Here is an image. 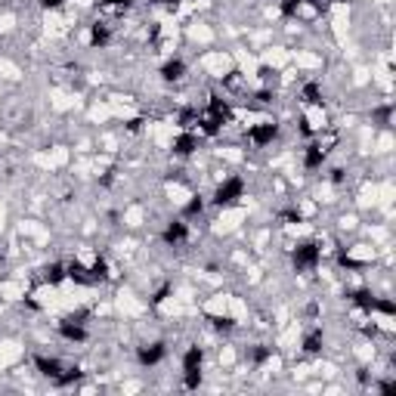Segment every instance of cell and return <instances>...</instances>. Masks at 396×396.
I'll list each match as a JSON object with an SVG mask.
<instances>
[{
    "instance_id": "6da1fadb",
    "label": "cell",
    "mask_w": 396,
    "mask_h": 396,
    "mask_svg": "<svg viewBox=\"0 0 396 396\" xmlns=\"http://www.w3.org/2000/svg\"><path fill=\"white\" fill-rule=\"evenodd\" d=\"M291 260H294V270L297 272H316L319 263H322V245H319L316 239L297 241L294 251H291Z\"/></svg>"
},
{
    "instance_id": "7a4b0ae2",
    "label": "cell",
    "mask_w": 396,
    "mask_h": 396,
    "mask_svg": "<svg viewBox=\"0 0 396 396\" xmlns=\"http://www.w3.org/2000/svg\"><path fill=\"white\" fill-rule=\"evenodd\" d=\"M201 368H205V350L198 344L186 347V353H183V387L186 390H198Z\"/></svg>"
},
{
    "instance_id": "3957f363",
    "label": "cell",
    "mask_w": 396,
    "mask_h": 396,
    "mask_svg": "<svg viewBox=\"0 0 396 396\" xmlns=\"http://www.w3.org/2000/svg\"><path fill=\"white\" fill-rule=\"evenodd\" d=\"M239 198H245V180H241V176H226V180L214 189L211 205L214 208H232V205H239Z\"/></svg>"
},
{
    "instance_id": "277c9868",
    "label": "cell",
    "mask_w": 396,
    "mask_h": 396,
    "mask_svg": "<svg viewBox=\"0 0 396 396\" xmlns=\"http://www.w3.org/2000/svg\"><path fill=\"white\" fill-rule=\"evenodd\" d=\"M276 136H279L276 121H260V124H251L245 131V143L251 145V149H266V145H272Z\"/></svg>"
},
{
    "instance_id": "5b68a950",
    "label": "cell",
    "mask_w": 396,
    "mask_h": 396,
    "mask_svg": "<svg viewBox=\"0 0 396 396\" xmlns=\"http://www.w3.org/2000/svg\"><path fill=\"white\" fill-rule=\"evenodd\" d=\"M131 10H133V0H100V4H96V19L115 25V22L124 19Z\"/></svg>"
},
{
    "instance_id": "8992f818",
    "label": "cell",
    "mask_w": 396,
    "mask_h": 396,
    "mask_svg": "<svg viewBox=\"0 0 396 396\" xmlns=\"http://www.w3.org/2000/svg\"><path fill=\"white\" fill-rule=\"evenodd\" d=\"M164 356H167V344L164 341H149V344L136 347V362H140L143 368H155Z\"/></svg>"
},
{
    "instance_id": "52a82bcc",
    "label": "cell",
    "mask_w": 396,
    "mask_h": 396,
    "mask_svg": "<svg viewBox=\"0 0 396 396\" xmlns=\"http://www.w3.org/2000/svg\"><path fill=\"white\" fill-rule=\"evenodd\" d=\"M198 145H201V136H198V133H192V131H176L174 143H171V152H174V158H192V155L198 152Z\"/></svg>"
},
{
    "instance_id": "ba28073f",
    "label": "cell",
    "mask_w": 396,
    "mask_h": 396,
    "mask_svg": "<svg viewBox=\"0 0 396 396\" xmlns=\"http://www.w3.org/2000/svg\"><path fill=\"white\" fill-rule=\"evenodd\" d=\"M161 241H164V245H171V248L186 245V241H189V223H186L183 217H176V220H167L164 232H161Z\"/></svg>"
},
{
    "instance_id": "9c48e42d",
    "label": "cell",
    "mask_w": 396,
    "mask_h": 396,
    "mask_svg": "<svg viewBox=\"0 0 396 396\" xmlns=\"http://www.w3.org/2000/svg\"><path fill=\"white\" fill-rule=\"evenodd\" d=\"M112 37H115V25H112V22L96 19L90 25V37H87V44H90L93 50H106V47L112 44Z\"/></svg>"
},
{
    "instance_id": "30bf717a",
    "label": "cell",
    "mask_w": 396,
    "mask_h": 396,
    "mask_svg": "<svg viewBox=\"0 0 396 396\" xmlns=\"http://www.w3.org/2000/svg\"><path fill=\"white\" fill-rule=\"evenodd\" d=\"M183 78H186V59L171 56V59L161 66V80H164V84H180Z\"/></svg>"
},
{
    "instance_id": "8fae6325",
    "label": "cell",
    "mask_w": 396,
    "mask_h": 396,
    "mask_svg": "<svg viewBox=\"0 0 396 396\" xmlns=\"http://www.w3.org/2000/svg\"><path fill=\"white\" fill-rule=\"evenodd\" d=\"M328 161V155L319 149V143L316 140H310L306 143V149H304V171H319L322 164Z\"/></svg>"
},
{
    "instance_id": "7c38bea8",
    "label": "cell",
    "mask_w": 396,
    "mask_h": 396,
    "mask_svg": "<svg viewBox=\"0 0 396 396\" xmlns=\"http://www.w3.org/2000/svg\"><path fill=\"white\" fill-rule=\"evenodd\" d=\"M301 347H304L306 356H319V353L325 350V335H322V328H310V331H306Z\"/></svg>"
},
{
    "instance_id": "4fadbf2b",
    "label": "cell",
    "mask_w": 396,
    "mask_h": 396,
    "mask_svg": "<svg viewBox=\"0 0 396 396\" xmlns=\"http://www.w3.org/2000/svg\"><path fill=\"white\" fill-rule=\"evenodd\" d=\"M35 366H37L40 375L50 378V384H53V381H56V375H59V371L66 368V362L56 359V356H35Z\"/></svg>"
},
{
    "instance_id": "5bb4252c",
    "label": "cell",
    "mask_w": 396,
    "mask_h": 396,
    "mask_svg": "<svg viewBox=\"0 0 396 396\" xmlns=\"http://www.w3.org/2000/svg\"><path fill=\"white\" fill-rule=\"evenodd\" d=\"M301 102L304 106H325V96H322L319 80H306L301 87Z\"/></svg>"
},
{
    "instance_id": "9a60e30c",
    "label": "cell",
    "mask_w": 396,
    "mask_h": 396,
    "mask_svg": "<svg viewBox=\"0 0 396 396\" xmlns=\"http://www.w3.org/2000/svg\"><path fill=\"white\" fill-rule=\"evenodd\" d=\"M47 282V285H62V282L68 279V272H66V263H47L44 266V276H40Z\"/></svg>"
},
{
    "instance_id": "2e32d148",
    "label": "cell",
    "mask_w": 396,
    "mask_h": 396,
    "mask_svg": "<svg viewBox=\"0 0 396 396\" xmlns=\"http://www.w3.org/2000/svg\"><path fill=\"white\" fill-rule=\"evenodd\" d=\"M201 211H205V201H201V196H192V201L183 208V220H189V217H198Z\"/></svg>"
},
{
    "instance_id": "e0dca14e",
    "label": "cell",
    "mask_w": 396,
    "mask_h": 396,
    "mask_svg": "<svg viewBox=\"0 0 396 396\" xmlns=\"http://www.w3.org/2000/svg\"><path fill=\"white\" fill-rule=\"evenodd\" d=\"M62 4H66V0H40V6H44V10H59Z\"/></svg>"
}]
</instances>
